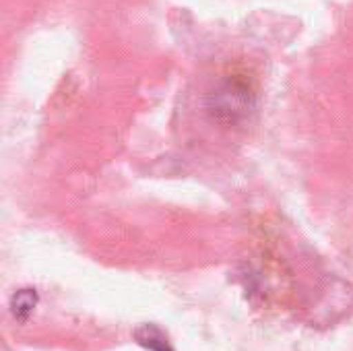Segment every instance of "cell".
Returning a JSON list of instances; mask_svg holds the SVG:
<instances>
[{
    "label": "cell",
    "instance_id": "6da1fadb",
    "mask_svg": "<svg viewBox=\"0 0 353 351\" xmlns=\"http://www.w3.org/2000/svg\"><path fill=\"white\" fill-rule=\"evenodd\" d=\"M35 306H37V294H35V290H21V292H17L10 298V312L21 323H25L31 317V312L35 310Z\"/></svg>",
    "mask_w": 353,
    "mask_h": 351
},
{
    "label": "cell",
    "instance_id": "7a4b0ae2",
    "mask_svg": "<svg viewBox=\"0 0 353 351\" xmlns=\"http://www.w3.org/2000/svg\"><path fill=\"white\" fill-rule=\"evenodd\" d=\"M137 339H139V343H141V345H145L147 350L172 351V348L168 345V339L161 335V331H159V329H155V327H151V325H147V327L139 329V331H137Z\"/></svg>",
    "mask_w": 353,
    "mask_h": 351
}]
</instances>
